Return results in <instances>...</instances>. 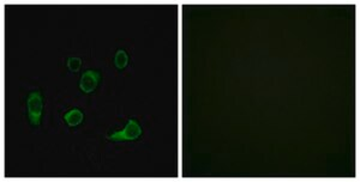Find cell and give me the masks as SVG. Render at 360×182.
<instances>
[{"label":"cell","instance_id":"obj_6","mask_svg":"<svg viewBox=\"0 0 360 182\" xmlns=\"http://www.w3.org/2000/svg\"><path fill=\"white\" fill-rule=\"evenodd\" d=\"M81 66H82V60L79 59V58L72 57L67 60V67H69L70 71H72V72H77V71L81 69Z\"/></svg>","mask_w":360,"mask_h":182},{"label":"cell","instance_id":"obj_3","mask_svg":"<svg viewBox=\"0 0 360 182\" xmlns=\"http://www.w3.org/2000/svg\"><path fill=\"white\" fill-rule=\"evenodd\" d=\"M100 73L96 72V71H85L81 77L79 88H81V90L84 92V94H90V92H93L95 89H96L98 82H100Z\"/></svg>","mask_w":360,"mask_h":182},{"label":"cell","instance_id":"obj_5","mask_svg":"<svg viewBox=\"0 0 360 182\" xmlns=\"http://www.w3.org/2000/svg\"><path fill=\"white\" fill-rule=\"evenodd\" d=\"M128 63H129V58H128V54H126V52L124 51V49H119V51L116 52L115 58H114V65L116 66V69H119V70L125 69V67L128 66Z\"/></svg>","mask_w":360,"mask_h":182},{"label":"cell","instance_id":"obj_1","mask_svg":"<svg viewBox=\"0 0 360 182\" xmlns=\"http://www.w3.org/2000/svg\"><path fill=\"white\" fill-rule=\"evenodd\" d=\"M42 107H44V104H42V97L40 91L32 92V94L28 96L27 108H28V118H29V121L32 122L33 126L40 125Z\"/></svg>","mask_w":360,"mask_h":182},{"label":"cell","instance_id":"obj_2","mask_svg":"<svg viewBox=\"0 0 360 182\" xmlns=\"http://www.w3.org/2000/svg\"><path fill=\"white\" fill-rule=\"evenodd\" d=\"M142 134V128L135 120H129L128 125L120 132H114L108 137L112 141H123V140H136Z\"/></svg>","mask_w":360,"mask_h":182},{"label":"cell","instance_id":"obj_4","mask_svg":"<svg viewBox=\"0 0 360 182\" xmlns=\"http://www.w3.org/2000/svg\"><path fill=\"white\" fill-rule=\"evenodd\" d=\"M64 120H65L67 125L71 126V127H75V126H78L79 123L83 121V114L79 109L73 108V109H71L70 112H67L65 114Z\"/></svg>","mask_w":360,"mask_h":182}]
</instances>
